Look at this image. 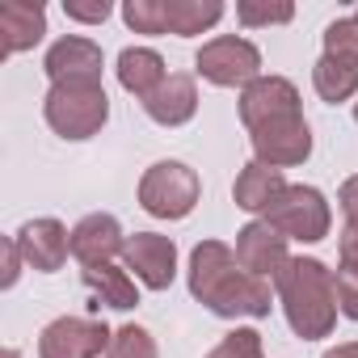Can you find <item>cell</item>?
I'll list each match as a JSON object with an SVG mask.
<instances>
[{"label":"cell","instance_id":"6da1fadb","mask_svg":"<svg viewBox=\"0 0 358 358\" xmlns=\"http://www.w3.org/2000/svg\"><path fill=\"white\" fill-rule=\"evenodd\" d=\"M190 295L224 320H236V316L262 320L270 316L274 282L249 274L236 262V249H228L224 241H203L190 253Z\"/></svg>","mask_w":358,"mask_h":358},{"label":"cell","instance_id":"7a4b0ae2","mask_svg":"<svg viewBox=\"0 0 358 358\" xmlns=\"http://www.w3.org/2000/svg\"><path fill=\"white\" fill-rule=\"evenodd\" d=\"M274 291H278L282 316H287L295 337L320 341V337L333 333V324H337V282H333V270L324 262L291 257V266L282 270Z\"/></svg>","mask_w":358,"mask_h":358},{"label":"cell","instance_id":"3957f363","mask_svg":"<svg viewBox=\"0 0 358 358\" xmlns=\"http://www.w3.org/2000/svg\"><path fill=\"white\" fill-rule=\"evenodd\" d=\"M43 114H47V127L59 135V139H93L106 118H110V97L101 89V80H68V85H51L47 97H43Z\"/></svg>","mask_w":358,"mask_h":358},{"label":"cell","instance_id":"277c9868","mask_svg":"<svg viewBox=\"0 0 358 358\" xmlns=\"http://www.w3.org/2000/svg\"><path fill=\"white\" fill-rule=\"evenodd\" d=\"M203 182L199 173L182 160H156L139 177V207L156 220H186L199 207Z\"/></svg>","mask_w":358,"mask_h":358},{"label":"cell","instance_id":"5b68a950","mask_svg":"<svg viewBox=\"0 0 358 358\" xmlns=\"http://www.w3.org/2000/svg\"><path fill=\"white\" fill-rule=\"evenodd\" d=\"M262 220H266V224H274L287 241H303V245L324 241V236H329V228H333L329 199H324L316 186H287Z\"/></svg>","mask_w":358,"mask_h":358},{"label":"cell","instance_id":"8992f818","mask_svg":"<svg viewBox=\"0 0 358 358\" xmlns=\"http://www.w3.org/2000/svg\"><path fill=\"white\" fill-rule=\"evenodd\" d=\"M194 72L220 89H245L262 76V51L249 38L220 34V38L203 43V51L194 55Z\"/></svg>","mask_w":358,"mask_h":358},{"label":"cell","instance_id":"52a82bcc","mask_svg":"<svg viewBox=\"0 0 358 358\" xmlns=\"http://www.w3.org/2000/svg\"><path fill=\"white\" fill-rule=\"evenodd\" d=\"M110 329L106 320L93 316H59L43 329L38 337V358H97L110 350Z\"/></svg>","mask_w":358,"mask_h":358},{"label":"cell","instance_id":"ba28073f","mask_svg":"<svg viewBox=\"0 0 358 358\" xmlns=\"http://www.w3.org/2000/svg\"><path fill=\"white\" fill-rule=\"evenodd\" d=\"M299 89L287 76H257L253 85L241 89V122L249 131L282 122V118H299Z\"/></svg>","mask_w":358,"mask_h":358},{"label":"cell","instance_id":"9c48e42d","mask_svg":"<svg viewBox=\"0 0 358 358\" xmlns=\"http://www.w3.org/2000/svg\"><path fill=\"white\" fill-rule=\"evenodd\" d=\"M249 143H253L257 164H270V169H295L312 156V131H308L303 114L249 131Z\"/></svg>","mask_w":358,"mask_h":358},{"label":"cell","instance_id":"30bf717a","mask_svg":"<svg viewBox=\"0 0 358 358\" xmlns=\"http://www.w3.org/2000/svg\"><path fill=\"white\" fill-rule=\"evenodd\" d=\"M236 262H241L249 274H257V278H266V282H278L282 270L291 266L287 236H282L274 224L253 220V224H245V228L236 232Z\"/></svg>","mask_w":358,"mask_h":358},{"label":"cell","instance_id":"8fae6325","mask_svg":"<svg viewBox=\"0 0 358 358\" xmlns=\"http://www.w3.org/2000/svg\"><path fill=\"white\" fill-rule=\"evenodd\" d=\"M122 262H127V270H135V278L148 291H169L173 278H177V245L169 236H160V232H135V236H127Z\"/></svg>","mask_w":358,"mask_h":358},{"label":"cell","instance_id":"7c38bea8","mask_svg":"<svg viewBox=\"0 0 358 358\" xmlns=\"http://www.w3.org/2000/svg\"><path fill=\"white\" fill-rule=\"evenodd\" d=\"M17 249H22V257H26L30 270L55 274V270H64V262L72 253V232L59 220L43 215V220H30V224L17 228Z\"/></svg>","mask_w":358,"mask_h":358},{"label":"cell","instance_id":"4fadbf2b","mask_svg":"<svg viewBox=\"0 0 358 358\" xmlns=\"http://www.w3.org/2000/svg\"><path fill=\"white\" fill-rule=\"evenodd\" d=\"M101 47L93 38H80V34H68L59 38L47 59H43V72L51 76V85H68V80H101Z\"/></svg>","mask_w":358,"mask_h":358},{"label":"cell","instance_id":"5bb4252c","mask_svg":"<svg viewBox=\"0 0 358 358\" xmlns=\"http://www.w3.org/2000/svg\"><path fill=\"white\" fill-rule=\"evenodd\" d=\"M127 249V236H122V224L106 211H93L85 215L76 228H72V257L80 266H101V262H114L118 253Z\"/></svg>","mask_w":358,"mask_h":358},{"label":"cell","instance_id":"9a60e30c","mask_svg":"<svg viewBox=\"0 0 358 358\" xmlns=\"http://www.w3.org/2000/svg\"><path fill=\"white\" fill-rule=\"evenodd\" d=\"M148 118L160 127H186L199 114V85L190 72H169V80L143 101Z\"/></svg>","mask_w":358,"mask_h":358},{"label":"cell","instance_id":"2e32d148","mask_svg":"<svg viewBox=\"0 0 358 358\" xmlns=\"http://www.w3.org/2000/svg\"><path fill=\"white\" fill-rule=\"evenodd\" d=\"M47 34V9L43 5H26V0H5L0 5V51L5 55H22L34 43H43Z\"/></svg>","mask_w":358,"mask_h":358},{"label":"cell","instance_id":"e0dca14e","mask_svg":"<svg viewBox=\"0 0 358 358\" xmlns=\"http://www.w3.org/2000/svg\"><path fill=\"white\" fill-rule=\"evenodd\" d=\"M282 190H287L282 169H270V164H257V160H253V164H245V169L236 173L232 199H236L241 211H249V215H266Z\"/></svg>","mask_w":358,"mask_h":358},{"label":"cell","instance_id":"ac0fdd59","mask_svg":"<svg viewBox=\"0 0 358 358\" xmlns=\"http://www.w3.org/2000/svg\"><path fill=\"white\" fill-rule=\"evenodd\" d=\"M80 282L85 291L93 295V308H114V312H131L139 303V291H135V278L127 270H118L114 262H101V266H80Z\"/></svg>","mask_w":358,"mask_h":358},{"label":"cell","instance_id":"d6986e66","mask_svg":"<svg viewBox=\"0 0 358 358\" xmlns=\"http://www.w3.org/2000/svg\"><path fill=\"white\" fill-rule=\"evenodd\" d=\"M164 80H169L164 59H160L152 47H127V51L118 55V85H122L131 97L148 101Z\"/></svg>","mask_w":358,"mask_h":358},{"label":"cell","instance_id":"ffe728a7","mask_svg":"<svg viewBox=\"0 0 358 358\" xmlns=\"http://www.w3.org/2000/svg\"><path fill=\"white\" fill-rule=\"evenodd\" d=\"M312 85H316V97L337 106V101H350L358 93V59H345V55H320L316 68H312Z\"/></svg>","mask_w":358,"mask_h":358},{"label":"cell","instance_id":"44dd1931","mask_svg":"<svg viewBox=\"0 0 358 358\" xmlns=\"http://www.w3.org/2000/svg\"><path fill=\"white\" fill-rule=\"evenodd\" d=\"M164 17H169V34L194 38L224 17V5L220 0H164Z\"/></svg>","mask_w":358,"mask_h":358},{"label":"cell","instance_id":"7402d4cb","mask_svg":"<svg viewBox=\"0 0 358 358\" xmlns=\"http://www.w3.org/2000/svg\"><path fill=\"white\" fill-rule=\"evenodd\" d=\"M295 17V5H287V0H241L236 5V22L245 30H257V26H287Z\"/></svg>","mask_w":358,"mask_h":358},{"label":"cell","instance_id":"603a6c76","mask_svg":"<svg viewBox=\"0 0 358 358\" xmlns=\"http://www.w3.org/2000/svg\"><path fill=\"white\" fill-rule=\"evenodd\" d=\"M106 358H160V350H156V337H152L143 324H122V329L110 337Z\"/></svg>","mask_w":358,"mask_h":358},{"label":"cell","instance_id":"cb8c5ba5","mask_svg":"<svg viewBox=\"0 0 358 358\" xmlns=\"http://www.w3.org/2000/svg\"><path fill=\"white\" fill-rule=\"evenodd\" d=\"M122 22L135 34H169L164 0H127V5H122Z\"/></svg>","mask_w":358,"mask_h":358},{"label":"cell","instance_id":"d4e9b609","mask_svg":"<svg viewBox=\"0 0 358 358\" xmlns=\"http://www.w3.org/2000/svg\"><path fill=\"white\" fill-rule=\"evenodd\" d=\"M324 55H345V59H358V17H337L329 30H324Z\"/></svg>","mask_w":358,"mask_h":358},{"label":"cell","instance_id":"484cf974","mask_svg":"<svg viewBox=\"0 0 358 358\" xmlns=\"http://www.w3.org/2000/svg\"><path fill=\"white\" fill-rule=\"evenodd\" d=\"M207 358H266L262 333H257V329H236V333H228Z\"/></svg>","mask_w":358,"mask_h":358},{"label":"cell","instance_id":"4316f807","mask_svg":"<svg viewBox=\"0 0 358 358\" xmlns=\"http://www.w3.org/2000/svg\"><path fill=\"white\" fill-rule=\"evenodd\" d=\"M333 282H337V312L358 324V266H341Z\"/></svg>","mask_w":358,"mask_h":358},{"label":"cell","instance_id":"83f0119b","mask_svg":"<svg viewBox=\"0 0 358 358\" xmlns=\"http://www.w3.org/2000/svg\"><path fill=\"white\" fill-rule=\"evenodd\" d=\"M64 13L72 22H85V26H101L114 13V5L110 0H64Z\"/></svg>","mask_w":358,"mask_h":358},{"label":"cell","instance_id":"f1b7e54d","mask_svg":"<svg viewBox=\"0 0 358 358\" xmlns=\"http://www.w3.org/2000/svg\"><path fill=\"white\" fill-rule=\"evenodd\" d=\"M0 253H5V278H0V287H13L17 282V274H22V249H17V236H9L5 245H0Z\"/></svg>","mask_w":358,"mask_h":358},{"label":"cell","instance_id":"f546056e","mask_svg":"<svg viewBox=\"0 0 358 358\" xmlns=\"http://www.w3.org/2000/svg\"><path fill=\"white\" fill-rule=\"evenodd\" d=\"M337 203H341V215H345V224H354V228H358V177H345V186H341Z\"/></svg>","mask_w":358,"mask_h":358},{"label":"cell","instance_id":"4dcf8cb0","mask_svg":"<svg viewBox=\"0 0 358 358\" xmlns=\"http://www.w3.org/2000/svg\"><path fill=\"white\" fill-rule=\"evenodd\" d=\"M337 249H341V266H358V228H354V224H345Z\"/></svg>","mask_w":358,"mask_h":358},{"label":"cell","instance_id":"1f68e13d","mask_svg":"<svg viewBox=\"0 0 358 358\" xmlns=\"http://www.w3.org/2000/svg\"><path fill=\"white\" fill-rule=\"evenodd\" d=\"M324 358H358V341H345V345H337V350H329Z\"/></svg>","mask_w":358,"mask_h":358},{"label":"cell","instance_id":"d6a6232c","mask_svg":"<svg viewBox=\"0 0 358 358\" xmlns=\"http://www.w3.org/2000/svg\"><path fill=\"white\" fill-rule=\"evenodd\" d=\"M5 358H17V350H9V354H5Z\"/></svg>","mask_w":358,"mask_h":358},{"label":"cell","instance_id":"836d02e7","mask_svg":"<svg viewBox=\"0 0 358 358\" xmlns=\"http://www.w3.org/2000/svg\"><path fill=\"white\" fill-rule=\"evenodd\" d=\"M354 122H358V106H354Z\"/></svg>","mask_w":358,"mask_h":358},{"label":"cell","instance_id":"e575fe53","mask_svg":"<svg viewBox=\"0 0 358 358\" xmlns=\"http://www.w3.org/2000/svg\"><path fill=\"white\" fill-rule=\"evenodd\" d=\"M354 17H358V13H354Z\"/></svg>","mask_w":358,"mask_h":358}]
</instances>
